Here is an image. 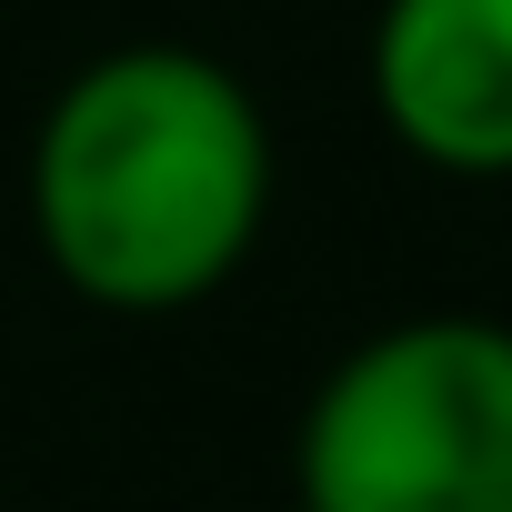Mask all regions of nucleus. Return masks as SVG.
<instances>
[{
	"label": "nucleus",
	"instance_id": "1",
	"mask_svg": "<svg viewBox=\"0 0 512 512\" xmlns=\"http://www.w3.org/2000/svg\"><path fill=\"white\" fill-rule=\"evenodd\" d=\"M272 221V121L251 81L191 41L81 61L31 131V241L91 312L211 302Z\"/></svg>",
	"mask_w": 512,
	"mask_h": 512
},
{
	"label": "nucleus",
	"instance_id": "2",
	"mask_svg": "<svg viewBox=\"0 0 512 512\" xmlns=\"http://www.w3.org/2000/svg\"><path fill=\"white\" fill-rule=\"evenodd\" d=\"M302 512H512V322L412 312L352 342L292 432Z\"/></svg>",
	"mask_w": 512,
	"mask_h": 512
},
{
	"label": "nucleus",
	"instance_id": "3",
	"mask_svg": "<svg viewBox=\"0 0 512 512\" xmlns=\"http://www.w3.org/2000/svg\"><path fill=\"white\" fill-rule=\"evenodd\" d=\"M372 111L452 181H512V0H382Z\"/></svg>",
	"mask_w": 512,
	"mask_h": 512
}]
</instances>
